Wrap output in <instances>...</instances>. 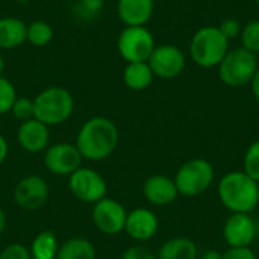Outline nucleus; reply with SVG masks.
I'll use <instances>...</instances> for the list:
<instances>
[{
  "label": "nucleus",
  "instance_id": "obj_1",
  "mask_svg": "<svg viewBox=\"0 0 259 259\" xmlns=\"http://www.w3.org/2000/svg\"><path fill=\"white\" fill-rule=\"evenodd\" d=\"M118 141L117 124L108 117L96 115L80 126L74 144L83 159L105 161L117 150Z\"/></svg>",
  "mask_w": 259,
  "mask_h": 259
},
{
  "label": "nucleus",
  "instance_id": "obj_4",
  "mask_svg": "<svg viewBox=\"0 0 259 259\" xmlns=\"http://www.w3.org/2000/svg\"><path fill=\"white\" fill-rule=\"evenodd\" d=\"M35 118L46 126H58L65 123L74 111L73 94L62 87H49L33 97Z\"/></svg>",
  "mask_w": 259,
  "mask_h": 259
},
{
  "label": "nucleus",
  "instance_id": "obj_20",
  "mask_svg": "<svg viewBox=\"0 0 259 259\" xmlns=\"http://www.w3.org/2000/svg\"><path fill=\"white\" fill-rule=\"evenodd\" d=\"M197 246L191 238L175 237L161 246L156 259H197Z\"/></svg>",
  "mask_w": 259,
  "mask_h": 259
},
{
  "label": "nucleus",
  "instance_id": "obj_3",
  "mask_svg": "<svg viewBox=\"0 0 259 259\" xmlns=\"http://www.w3.org/2000/svg\"><path fill=\"white\" fill-rule=\"evenodd\" d=\"M229 52V39L220 32L219 26H203L197 29L190 42V56L202 68L219 67Z\"/></svg>",
  "mask_w": 259,
  "mask_h": 259
},
{
  "label": "nucleus",
  "instance_id": "obj_31",
  "mask_svg": "<svg viewBox=\"0 0 259 259\" xmlns=\"http://www.w3.org/2000/svg\"><path fill=\"white\" fill-rule=\"evenodd\" d=\"M120 259H156V256L146 247L140 246V244H135V246H131L127 247L121 258Z\"/></svg>",
  "mask_w": 259,
  "mask_h": 259
},
{
  "label": "nucleus",
  "instance_id": "obj_21",
  "mask_svg": "<svg viewBox=\"0 0 259 259\" xmlns=\"http://www.w3.org/2000/svg\"><path fill=\"white\" fill-rule=\"evenodd\" d=\"M56 259H97V250L88 238L73 237L59 246Z\"/></svg>",
  "mask_w": 259,
  "mask_h": 259
},
{
  "label": "nucleus",
  "instance_id": "obj_22",
  "mask_svg": "<svg viewBox=\"0 0 259 259\" xmlns=\"http://www.w3.org/2000/svg\"><path fill=\"white\" fill-rule=\"evenodd\" d=\"M59 240L52 231H42L35 235L29 246L32 259H56L59 252Z\"/></svg>",
  "mask_w": 259,
  "mask_h": 259
},
{
  "label": "nucleus",
  "instance_id": "obj_19",
  "mask_svg": "<svg viewBox=\"0 0 259 259\" xmlns=\"http://www.w3.org/2000/svg\"><path fill=\"white\" fill-rule=\"evenodd\" d=\"M155 74L149 62H129L123 70V82L132 91H144L153 83Z\"/></svg>",
  "mask_w": 259,
  "mask_h": 259
},
{
  "label": "nucleus",
  "instance_id": "obj_33",
  "mask_svg": "<svg viewBox=\"0 0 259 259\" xmlns=\"http://www.w3.org/2000/svg\"><path fill=\"white\" fill-rule=\"evenodd\" d=\"M8 153H9V146H8V141L6 138L0 134V165L6 161L8 158Z\"/></svg>",
  "mask_w": 259,
  "mask_h": 259
},
{
  "label": "nucleus",
  "instance_id": "obj_38",
  "mask_svg": "<svg viewBox=\"0 0 259 259\" xmlns=\"http://www.w3.org/2000/svg\"><path fill=\"white\" fill-rule=\"evenodd\" d=\"M68 2H79V0H68Z\"/></svg>",
  "mask_w": 259,
  "mask_h": 259
},
{
  "label": "nucleus",
  "instance_id": "obj_24",
  "mask_svg": "<svg viewBox=\"0 0 259 259\" xmlns=\"http://www.w3.org/2000/svg\"><path fill=\"white\" fill-rule=\"evenodd\" d=\"M241 47L258 55L259 53V18L249 21L243 26L241 35H240Z\"/></svg>",
  "mask_w": 259,
  "mask_h": 259
},
{
  "label": "nucleus",
  "instance_id": "obj_34",
  "mask_svg": "<svg viewBox=\"0 0 259 259\" xmlns=\"http://www.w3.org/2000/svg\"><path fill=\"white\" fill-rule=\"evenodd\" d=\"M250 88H252L253 97L256 99V102L259 103V67L256 73H255V76H253V79H252V82H250Z\"/></svg>",
  "mask_w": 259,
  "mask_h": 259
},
{
  "label": "nucleus",
  "instance_id": "obj_6",
  "mask_svg": "<svg viewBox=\"0 0 259 259\" xmlns=\"http://www.w3.org/2000/svg\"><path fill=\"white\" fill-rule=\"evenodd\" d=\"M215 171L212 164L205 158H193L185 161L176 171L173 181L179 196L196 197L208 191L214 182Z\"/></svg>",
  "mask_w": 259,
  "mask_h": 259
},
{
  "label": "nucleus",
  "instance_id": "obj_10",
  "mask_svg": "<svg viewBox=\"0 0 259 259\" xmlns=\"http://www.w3.org/2000/svg\"><path fill=\"white\" fill-rule=\"evenodd\" d=\"M82 155L73 143H56L44 152V167L55 176H70L82 167Z\"/></svg>",
  "mask_w": 259,
  "mask_h": 259
},
{
  "label": "nucleus",
  "instance_id": "obj_27",
  "mask_svg": "<svg viewBox=\"0 0 259 259\" xmlns=\"http://www.w3.org/2000/svg\"><path fill=\"white\" fill-rule=\"evenodd\" d=\"M11 114H12L14 118L18 120L20 123L35 118L33 99H29V97H17V100H15L14 105H12Z\"/></svg>",
  "mask_w": 259,
  "mask_h": 259
},
{
  "label": "nucleus",
  "instance_id": "obj_5",
  "mask_svg": "<svg viewBox=\"0 0 259 259\" xmlns=\"http://www.w3.org/2000/svg\"><path fill=\"white\" fill-rule=\"evenodd\" d=\"M259 64L256 55L243 49L237 47L226 53L223 61L217 67L219 79L231 88H241L250 85Z\"/></svg>",
  "mask_w": 259,
  "mask_h": 259
},
{
  "label": "nucleus",
  "instance_id": "obj_26",
  "mask_svg": "<svg viewBox=\"0 0 259 259\" xmlns=\"http://www.w3.org/2000/svg\"><path fill=\"white\" fill-rule=\"evenodd\" d=\"M17 90L14 87V83L5 77L0 76V115L11 112L14 102L17 100Z\"/></svg>",
  "mask_w": 259,
  "mask_h": 259
},
{
  "label": "nucleus",
  "instance_id": "obj_30",
  "mask_svg": "<svg viewBox=\"0 0 259 259\" xmlns=\"http://www.w3.org/2000/svg\"><path fill=\"white\" fill-rule=\"evenodd\" d=\"M76 3H77L79 9L82 11V14L87 18L99 15L103 11V6H105V0H79Z\"/></svg>",
  "mask_w": 259,
  "mask_h": 259
},
{
  "label": "nucleus",
  "instance_id": "obj_13",
  "mask_svg": "<svg viewBox=\"0 0 259 259\" xmlns=\"http://www.w3.org/2000/svg\"><path fill=\"white\" fill-rule=\"evenodd\" d=\"M258 234L250 214H231L223 225V240L229 247H250Z\"/></svg>",
  "mask_w": 259,
  "mask_h": 259
},
{
  "label": "nucleus",
  "instance_id": "obj_16",
  "mask_svg": "<svg viewBox=\"0 0 259 259\" xmlns=\"http://www.w3.org/2000/svg\"><path fill=\"white\" fill-rule=\"evenodd\" d=\"M143 194L146 200L153 206L171 205L178 197L179 191L173 178L165 175H152L143 184Z\"/></svg>",
  "mask_w": 259,
  "mask_h": 259
},
{
  "label": "nucleus",
  "instance_id": "obj_8",
  "mask_svg": "<svg viewBox=\"0 0 259 259\" xmlns=\"http://www.w3.org/2000/svg\"><path fill=\"white\" fill-rule=\"evenodd\" d=\"M70 193L83 203L94 205L108 196L106 179L91 167H79L68 176Z\"/></svg>",
  "mask_w": 259,
  "mask_h": 259
},
{
  "label": "nucleus",
  "instance_id": "obj_36",
  "mask_svg": "<svg viewBox=\"0 0 259 259\" xmlns=\"http://www.w3.org/2000/svg\"><path fill=\"white\" fill-rule=\"evenodd\" d=\"M200 259H222V253L217 252V250H208L202 255Z\"/></svg>",
  "mask_w": 259,
  "mask_h": 259
},
{
  "label": "nucleus",
  "instance_id": "obj_23",
  "mask_svg": "<svg viewBox=\"0 0 259 259\" xmlns=\"http://www.w3.org/2000/svg\"><path fill=\"white\" fill-rule=\"evenodd\" d=\"M55 36L53 27L46 20H33L27 24L26 42L33 47H46Z\"/></svg>",
  "mask_w": 259,
  "mask_h": 259
},
{
  "label": "nucleus",
  "instance_id": "obj_37",
  "mask_svg": "<svg viewBox=\"0 0 259 259\" xmlns=\"http://www.w3.org/2000/svg\"><path fill=\"white\" fill-rule=\"evenodd\" d=\"M3 71H5V59H3V55L0 52V76H3Z\"/></svg>",
  "mask_w": 259,
  "mask_h": 259
},
{
  "label": "nucleus",
  "instance_id": "obj_35",
  "mask_svg": "<svg viewBox=\"0 0 259 259\" xmlns=\"http://www.w3.org/2000/svg\"><path fill=\"white\" fill-rule=\"evenodd\" d=\"M6 223H8L6 214H5L3 208L0 206V237L3 235V232H5V229H6Z\"/></svg>",
  "mask_w": 259,
  "mask_h": 259
},
{
  "label": "nucleus",
  "instance_id": "obj_12",
  "mask_svg": "<svg viewBox=\"0 0 259 259\" xmlns=\"http://www.w3.org/2000/svg\"><path fill=\"white\" fill-rule=\"evenodd\" d=\"M49 194V185L41 176L27 175L17 182L14 188V202L20 209L32 212L44 206Z\"/></svg>",
  "mask_w": 259,
  "mask_h": 259
},
{
  "label": "nucleus",
  "instance_id": "obj_15",
  "mask_svg": "<svg viewBox=\"0 0 259 259\" xmlns=\"http://www.w3.org/2000/svg\"><path fill=\"white\" fill-rule=\"evenodd\" d=\"M17 143L27 153H44L50 146V127L36 118L23 121L17 129Z\"/></svg>",
  "mask_w": 259,
  "mask_h": 259
},
{
  "label": "nucleus",
  "instance_id": "obj_25",
  "mask_svg": "<svg viewBox=\"0 0 259 259\" xmlns=\"http://www.w3.org/2000/svg\"><path fill=\"white\" fill-rule=\"evenodd\" d=\"M243 171L259 184V140L247 147L243 158Z\"/></svg>",
  "mask_w": 259,
  "mask_h": 259
},
{
  "label": "nucleus",
  "instance_id": "obj_14",
  "mask_svg": "<svg viewBox=\"0 0 259 259\" xmlns=\"http://www.w3.org/2000/svg\"><path fill=\"white\" fill-rule=\"evenodd\" d=\"M159 229V219L158 215L149 208H135L127 212L124 232L134 241L144 243L152 240Z\"/></svg>",
  "mask_w": 259,
  "mask_h": 259
},
{
  "label": "nucleus",
  "instance_id": "obj_28",
  "mask_svg": "<svg viewBox=\"0 0 259 259\" xmlns=\"http://www.w3.org/2000/svg\"><path fill=\"white\" fill-rule=\"evenodd\" d=\"M0 259H32L29 247L23 243H11L0 252Z\"/></svg>",
  "mask_w": 259,
  "mask_h": 259
},
{
  "label": "nucleus",
  "instance_id": "obj_7",
  "mask_svg": "<svg viewBox=\"0 0 259 259\" xmlns=\"http://www.w3.org/2000/svg\"><path fill=\"white\" fill-rule=\"evenodd\" d=\"M156 42L146 26H124L117 38L118 55L129 62H147Z\"/></svg>",
  "mask_w": 259,
  "mask_h": 259
},
{
  "label": "nucleus",
  "instance_id": "obj_29",
  "mask_svg": "<svg viewBox=\"0 0 259 259\" xmlns=\"http://www.w3.org/2000/svg\"><path fill=\"white\" fill-rule=\"evenodd\" d=\"M219 29H220V32L231 41V39L240 38L241 30H243V26H241V23H240L237 18H225V20L220 23Z\"/></svg>",
  "mask_w": 259,
  "mask_h": 259
},
{
  "label": "nucleus",
  "instance_id": "obj_9",
  "mask_svg": "<svg viewBox=\"0 0 259 259\" xmlns=\"http://www.w3.org/2000/svg\"><path fill=\"white\" fill-rule=\"evenodd\" d=\"M127 211L126 208L112 197H105L93 205L91 220L94 228L105 235H118L124 232Z\"/></svg>",
  "mask_w": 259,
  "mask_h": 259
},
{
  "label": "nucleus",
  "instance_id": "obj_2",
  "mask_svg": "<svg viewBox=\"0 0 259 259\" xmlns=\"http://www.w3.org/2000/svg\"><path fill=\"white\" fill-rule=\"evenodd\" d=\"M217 196L231 214H252L259 205V184L243 170L229 171L220 179Z\"/></svg>",
  "mask_w": 259,
  "mask_h": 259
},
{
  "label": "nucleus",
  "instance_id": "obj_11",
  "mask_svg": "<svg viewBox=\"0 0 259 259\" xmlns=\"http://www.w3.org/2000/svg\"><path fill=\"white\" fill-rule=\"evenodd\" d=\"M147 62L155 77L175 79L184 71L187 58L185 53L175 44H159L155 47Z\"/></svg>",
  "mask_w": 259,
  "mask_h": 259
},
{
  "label": "nucleus",
  "instance_id": "obj_17",
  "mask_svg": "<svg viewBox=\"0 0 259 259\" xmlns=\"http://www.w3.org/2000/svg\"><path fill=\"white\" fill-rule=\"evenodd\" d=\"M155 11V0H117V15L124 26H146Z\"/></svg>",
  "mask_w": 259,
  "mask_h": 259
},
{
  "label": "nucleus",
  "instance_id": "obj_39",
  "mask_svg": "<svg viewBox=\"0 0 259 259\" xmlns=\"http://www.w3.org/2000/svg\"><path fill=\"white\" fill-rule=\"evenodd\" d=\"M255 2H256V5H258V6H259V0H255Z\"/></svg>",
  "mask_w": 259,
  "mask_h": 259
},
{
  "label": "nucleus",
  "instance_id": "obj_18",
  "mask_svg": "<svg viewBox=\"0 0 259 259\" xmlns=\"http://www.w3.org/2000/svg\"><path fill=\"white\" fill-rule=\"evenodd\" d=\"M27 24L18 17H0V52L14 50L26 42Z\"/></svg>",
  "mask_w": 259,
  "mask_h": 259
},
{
  "label": "nucleus",
  "instance_id": "obj_32",
  "mask_svg": "<svg viewBox=\"0 0 259 259\" xmlns=\"http://www.w3.org/2000/svg\"><path fill=\"white\" fill-rule=\"evenodd\" d=\"M222 259H258L255 252L250 247H229L225 253H222Z\"/></svg>",
  "mask_w": 259,
  "mask_h": 259
}]
</instances>
